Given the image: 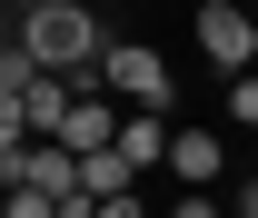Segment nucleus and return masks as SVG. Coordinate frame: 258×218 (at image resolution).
Masks as SVG:
<instances>
[{"label": "nucleus", "instance_id": "obj_1", "mask_svg": "<svg viewBox=\"0 0 258 218\" xmlns=\"http://www.w3.org/2000/svg\"><path fill=\"white\" fill-rule=\"evenodd\" d=\"M10 40L30 50V69L70 80L80 99H99V69L119 50V40L99 30V10H80V0H20V10H10Z\"/></svg>", "mask_w": 258, "mask_h": 218}, {"label": "nucleus", "instance_id": "obj_2", "mask_svg": "<svg viewBox=\"0 0 258 218\" xmlns=\"http://www.w3.org/2000/svg\"><path fill=\"white\" fill-rule=\"evenodd\" d=\"M199 50H209V69H228V80H248L258 69V20L238 10V0H199Z\"/></svg>", "mask_w": 258, "mask_h": 218}, {"label": "nucleus", "instance_id": "obj_3", "mask_svg": "<svg viewBox=\"0 0 258 218\" xmlns=\"http://www.w3.org/2000/svg\"><path fill=\"white\" fill-rule=\"evenodd\" d=\"M99 90L119 99V109H159V119H169V60L149 50V40H119L109 69H99Z\"/></svg>", "mask_w": 258, "mask_h": 218}, {"label": "nucleus", "instance_id": "obj_4", "mask_svg": "<svg viewBox=\"0 0 258 218\" xmlns=\"http://www.w3.org/2000/svg\"><path fill=\"white\" fill-rule=\"evenodd\" d=\"M169 169H179L189 188H219V179H228V139H219V129H189V119H179V139H169Z\"/></svg>", "mask_w": 258, "mask_h": 218}, {"label": "nucleus", "instance_id": "obj_5", "mask_svg": "<svg viewBox=\"0 0 258 218\" xmlns=\"http://www.w3.org/2000/svg\"><path fill=\"white\" fill-rule=\"evenodd\" d=\"M169 139H179V119H159V109H129V129H119V159L149 179V169H169Z\"/></svg>", "mask_w": 258, "mask_h": 218}, {"label": "nucleus", "instance_id": "obj_6", "mask_svg": "<svg viewBox=\"0 0 258 218\" xmlns=\"http://www.w3.org/2000/svg\"><path fill=\"white\" fill-rule=\"evenodd\" d=\"M129 188H139V169H129L119 149H109V159H80V198H90V208H99V198H129Z\"/></svg>", "mask_w": 258, "mask_h": 218}, {"label": "nucleus", "instance_id": "obj_7", "mask_svg": "<svg viewBox=\"0 0 258 218\" xmlns=\"http://www.w3.org/2000/svg\"><path fill=\"white\" fill-rule=\"evenodd\" d=\"M228 119H238V129H258V69H248V80H228Z\"/></svg>", "mask_w": 258, "mask_h": 218}, {"label": "nucleus", "instance_id": "obj_8", "mask_svg": "<svg viewBox=\"0 0 258 218\" xmlns=\"http://www.w3.org/2000/svg\"><path fill=\"white\" fill-rule=\"evenodd\" d=\"M10 218H70L60 198H40V188H20V198H10Z\"/></svg>", "mask_w": 258, "mask_h": 218}, {"label": "nucleus", "instance_id": "obj_9", "mask_svg": "<svg viewBox=\"0 0 258 218\" xmlns=\"http://www.w3.org/2000/svg\"><path fill=\"white\" fill-rule=\"evenodd\" d=\"M90 218H149V198H139V188H129V198H99Z\"/></svg>", "mask_w": 258, "mask_h": 218}, {"label": "nucleus", "instance_id": "obj_10", "mask_svg": "<svg viewBox=\"0 0 258 218\" xmlns=\"http://www.w3.org/2000/svg\"><path fill=\"white\" fill-rule=\"evenodd\" d=\"M169 218H219V198H209V188H189V198H179Z\"/></svg>", "mask_w": 258, "mask_h": 218}, {"label": "nucleus", "instance_id": "obj_11", "mask_svg": "<svg viewBox=\"0 0 258 218\" xmlns=\"http://www.w3.org/2000/svg\"><path fill=\"white\" fill-rule=\"evenodd\" d=\"M238 218H258V179H248V188H238Z\"/></svg>", "mask_w": 258, "mask_h": 218}]
</instances>
